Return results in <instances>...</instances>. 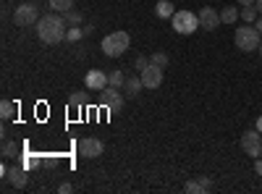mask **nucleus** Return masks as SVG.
<instances>
[{
	"mask_svg": "<svg viewBox=\"0 0 262 194\" xmlns=\"http://www.w3.org/2000/svg\"><path fill=\"white\" fill-rule=\"evenodd\" d=\"M66 32H69V24H66L63 13H48L37 21V37L45 42V45H58V42H63Z\"/></svg>",
	"mask_w": 262,
	"mask_h": 194,
	"instance_id": "1",
	"label": "nucleus"
},
{
	"mask_svg": "<svg viewBox=\"0 0 262 194\" xmlns=\"http://www.w3.org/2000/svg\"><path fill=\"white\" fill-rule=\"evenodd\" d=\"M233 42H236V48H238V50H244V53H254V50H259L262 34L257 32V27H254V24H244V27H238V29H236Z\"/></svg>",
	"mask_w": 262,
	"mask_h": 194,
	"instance_id": "2",
	"label": "nucleus"
},
{
	"mask_svg": "<svg viewBox=\"0 0 262 194\" xmlns=\"http://www.w3.org/2000/svg\"><path fill=\"white\" fill-rule=\"evenodd\" d=\"M128 45H131V37L126 34V32H111L107 37H102V53L107 55V58H118V55H123L126 50H128Z\"/></svg>",
	"mask_w": 262,
	"mask_h": 194,
	"instance_id": "3",
	"label": "nucleus"
},
{
	"mask_svg": "<svg viewBox=\"0 0 262 194\" xmlns=\"http://www.w3.org/2000/svg\"><path fill=\"white\" fill-rule=\"evenodd\" d=\"M170 24H173V32H179V34H194L200 29V16L191 11H176Z\"/></svg>",
	"mask_w": 262,
	"mask_h": 194,
	"instance_id": "4",
	"label": "nucleus"
},
{
	"mask_svg": "<svg viewBox=\"0 0 262 194\" xmlns=\"http://www.w3.org/2000/svg\"><path fill=\"white\" fill-rule=\"evenodd\" d=\"M100 105L105 107L107 113H121V107H123V95H121V90L107 84V87L100 92Z\"/></svg>",
	"mask_w": 262,
	"mask_h": 194,
	"instance_id": "5",
	"label": "nucleus"
},
{
	"mask_svg": "<svg viewBox=\"0 0 262 194\" xmlns=\"http://www.w3.org/2000/svg\"><path fill=\"white\" fill-rule=\"evenodd\" d=\"M13 21L16 27H34L37 24V6L34 3H21L16 11H13Z\"/></svg>",
	"mask_w": 262,
	"mask_h": 194,
	"instance_id": "6",
	"label": "nucleus"
},
{
	"mask_svg": "<svg viewBox=\"0 0 262 194\" xmlns=\"http://www.w3.org/2000/svg\"><path fill=\"white\" fill-rule=\"evenodd\" d=\"M242 149H244L249 158H254V160L262 155V134L257 132V128H254V132L242 134Z\"/></svg>",
	"mask_w": 262,
	"mask_h": 194,
	"instance_id": "7",
	"label": "nucleus"
},
{
	"mask_svg": "<svg viewBox=\"0 0 262 194\" xmlns=\"http://www.w3.org/2000/svg\"><path fill=\"white\" fill-rule=\"evenodd\" d=\"M163 71H165V69L155 66V63H149V66H147L144 71H139V76H142V84H144V90H158L160 84H163Z\"/></svg>",
	"mask_w": 262,
	"mask_h": 194,
	"instance_id": "8",
	"label": "nucleus"
},
{
	"mask_svg": "<svg viewBox=\"0 0 262 194\" xmlns=\"http://www.w3.org/2000/svg\"><path fill=\"white\" fill-rule=\"evenodd\" d=\"M102 149H105V144H102L100 139H95V137L79 139V155H81V158H100Z\"/></svg>",
	"mask_w": 262,
	"mask_h": 194,
	"instance_id": "9",
	"label": "nucleus"
},
{
	"mask_svg": "<svg viewBox=\"0 0 262 194\" xmlns=\"http://www.w3.org/2000/svg\"><path fill=\"white\" fill-rule=\"evenodd\" d=\"M196 16H200V27L205 29V32H212V29H217V27H221L223 24V21H221V13H217L215 8H202L200 13H196Z\"/></svg>",
	"mask_w": 262,
	"mask_h": 194,
	"instance_id": "10",
	"label": "nucleus"
},
{
	"mask_svg": "<svg viewBox=\"0 0 262 194\" xmlns=\"http://www.w3.org/2000/svg\"><path fill=\"white\" fill-rule=\"evenodd\" d=\"M84 84H86V90H92V92H102L111 81H107V74H105V71H97V69H95V71H86Z\"/></svg>",
	"mask_w": 262,
	"mask_h": 194,
	"instance_id": "11",
	"label": "nucleus"
},
{
	"mask_svg": "<svg viewBox=\"0 0 262 194\" xmlns=\"http://www.w3.org/2000/svg\"><path fill=\"white\" fill-rule=\"evenodd\" d=\"M3 176L13 184V189H24L27 186V170L24 168H3Z\"/></svg>",
	"mask_w": 262,
	"mask_h": 194,
	"instance_id": "12",
	"label": "nucleus"
},
{
	"mask_svg": "<svg viewBox=\"0 0 262 194\" xmlns=\"http://www.w3.org/2000/svg\"><path fill=\"white\" fill-rule=\"evenodd\" d=\"M184 191L186 194H200V191H212V181L207 176H200V179H191L184 184Z\"/></svg>",
	"mask_w": 262,
	"mask_h": 194,
	"instance_id": "13",
	"label": "nucleus"
},
{
	"mask_svg": "<svg viewBox=\"0 0 262 194\" xmlns=\"http://www.w3.org/2000/svg\"><path fill=\"white\" fill-rule=\"evenodd\" d=\"M142 87H144V84H142V76H126V84H123V92H126V95L134 97V95L142 92Z\"/></svg>",
	"mask_w": 262,
	"mask_h": 194,
	"instance_id": "14",
	"label": "nucleus"
},
{
	"mask_svg": "<svg viewBox=\"0 0 262 194\" xmlns=\"http://www.w3.org/2000/svg\"><path fill=\"white\" fill-rule=\"evenodd\" d=\"M155 13H158V18H173L176 8H173V3H170V0H160V3L155 6Z\"/></svg>",
	"mask_w": 262,
	"mask_h": 194,
	"instance_id": "15",
	"label": "nucleus"
},
{
	"mask_svg": "<svg viewBox=\"0 0 262 194\" xmlns=\"http://www.w3.org/2000/svg\"><path fill=\"white\" fill-rule=\"evenodd\" d=\"M238 18H242L244 24H254V21L259 18V13H257L254 6H242V11H238Z\"/></svg>",
	"mask_w": 262,
	"mask_h": 194,
	"instance_id": "16",
	"label": "nucleus"
},
{
	"mask_svg": "<svg viewBox=\"0 0 262 194\" xmlns=\"http://www.w3.org/2000/svg\"><path fill=\"white\" fill-rule=\"evenodd\" d=\"M221 21H223V24H236V21H238V8L226 6V8L221 11Z\"/></svg>",
	"mask_w": 262,
	"mask_h": 194,
	"instance_id": "17",
	"label": "nucleus"
},
{
	"mask_svg": "<svg viewBox=\"0 0 262 194\" xmlns=\"http://www.w3.org/2000/svg\"><path fill=\"white\" fill-rule=\"evenodd\" d=\"M50 8L55 13H66V11L74 8V0H50Z\"/></svg>",
	"mask_w": 262,
	"mask_h": 194,
	"instance_id": "18",
	"label": "nucleus"
},
{
	"mask_svg": "<svg viewBox=\"0 0 262 194\" xmlns=\"http://www.w3.org/2000/svg\"><path fill=\"white\" fill-rule=\"evenodd\" d=\"M0 116H3V121L13 118V116H16V105H13L11 100H3V102H0Z\"/></svg>",
	"mask_w": 262,
	"mask_h": 194,
	"instance_id": "19",
	"label": "nucleus"
},
{
	"mask_svg": "<svg viewBox=\"0 0 262 194\" xmlns=\"http://www.w3.org/2000/svg\"><path fill=\"white\" fill-rule=\"evenodd\" d=\"M107 81H111V87H123V84H126V74L123 71H111V74H107Z\"/></svg>",
	"mask_w": 262,
	"mask_h": 194,
	"instance_id": "20",
	"label": "nucleus"
},
{
	"mask_svg": "<svg viewBox=\"0 0 262 194\" xmlns=\"http://www.w3.org/2000/svg\"><path fill=\"white\" fill-rule=\"evenodd\" d=\"M63 18H66V24H69V27H79V24H81V13H79L76 8L66 11V13H63Z\"/></svg>",
	"mask_w": 262,
	"mask_h": 194,
	"instance_id": "21",
	"label": "nucleus"
},
{
	"mask_svg": "<svg viewBox=\"0 0 262 194\" xmlns=\"http://www.w3.org/2000/svg\"><path fill=\"white\" fill-rule=\"evenodd\" d=\"M21 153V144H16V142H6L3 144V158H16Z\"/></svg>",
	"mask_w": 262,
	"mask_h": 194,
	"instance_id": "22",
	"label": "nucleus"
},
{
	"mask_svg": "<svg viewBox=\"0 0 262 194\" xmlns=\"http://www.w3.org/2000/svg\"><path fill=\"white\" fill-rule=\"evenodd\" d=\"M84 102H86V95L84 92H74L71 100H69V107H71V111H76V107H81Z\"/></svg>",
	"mask_w": 262,
	"mask_h": 194,
	"instance_id": "23",
	"label": "nucleus"
},
{
	"mask_svg": "<svg viewBox=\"0 0 262 194\" xmlns=\"http://www.w3.org/2000/svg\"><path fill=\"white\" fill-rule=\"evenodd\" d=\"M149 60L155 63V66L165 69V66H168V53H163V50H160V53H152V55H149Z\"/></svg>",
	"mask_w": 262,
	"mask_h": 194,
	"instance_id": "24",
	"label": "nucleus"
},
{
	"mask_svg": "<svg viewBox=\"0 0 262 194\" xmlns=\"http://www.w3.org/2000/svg\"><path fill=\"white\" fill-rule=\"evenodd\" d=\"M84 37V27L79 29V27H69V32H66V39H69V42H79Z\"/></svg>",
	"mask_w": 262,
	"mask_h": 194,
	"instance_id": "25",
	"label": "nucleus"
},
{
	"mask_svg": "<svg viewBox=\"0 0 262 194\" xmlns=\"http://www.w3.org/2000/svg\"><path fill=\"white\" fill-rule=\"evenodd\" d=\"M149 63H152V60H149L147 55H139V58L134 60V66H137V71H144V69L149 66Z\"/></svg>",
	"mask_w": 262,
	"mask_h": 194,
	"instance_id": "26",
	"label": "nucleus"
},
{
	"mask_svg": "<svg viewBox=\"0 0 262 194\" xmlns=\"http://www.w3.org/2000/svg\"><path fill=\"white\" fill-rule=\"evenodd\" d=\"M58 191H60V194H71V191H74V186H71V184H60V186H58Z\"/></svg>",
	"mask_w": 262,
	"mask_h": 194,
	"instance_id": "27",
	"label": "nucleus"
},
{
	"mask_svg": "<svg viewBox=\"0 0 262 194\" xmlns=\"http://www.w3.org/2000/svg\"><path fill=\"white\" fill-rule=\"evenodd\" d=\"M254 174L262 176V158H257V163H254Z\"/></svg>",
	"mask_w": 262,
	"mask_h": 194,
	"instance_id": "28",
	"label": "nucleus"
},
{
	"mask_svg": "<svg viewBox=\"0 0 262 194\" xmlns=\"http://www.w3.org/2000/svg\"><path fill=\"white\" fill-rule=\"evenodd\" d=\"M257 0H238V6H254Z\"/></svg>",
	"mask_w": 262,
	"mask_h": 194,
	"instance_id": "29",
	"label": "nucleus"
},
{
	"mask_svg": "<svg viewBox=\"0 0 262 194\" xmlns=\"http://www.w3.org/2000/svg\"><path fill=\"white\" fill-rule=\"evenodd\" d=\"M254 27H257V32H259V34H262V16H259V18H257V21H254Z\"/></svg>",
	"mask_w": 262,
	"mask_h": 194,
	"instance_id": "30",
	"label": "nucleus"
},
{
	"mask_svg": "<svg viewBox=\"0 0 262 194\" xmlns=\"http://www.w3.org/2000/svg\"><path fill=\"white\" fill-rule=\"evenodd\" d=\"M254 128H257V132H259V134H262V116L257 118V123H254Z\"/></svg>",
	"mask_w": 262,
	"mask_h": 194,
	"instance_id": "31",
	"label": "nucleus"
},
{
	"mask_svg": "<svg viewBox=\"0 0 262 194\" xmlns=\"http://www.w3.org/2000/svg\"><path fill=\"white\" fill-rule=\"evenodd\" d=\"M254 8H257V13L262 16V0H257V3H254Z\"/></svg>",
	"mask_w": 262,
	"mask_h": 194,
	"instance_id": "32",
	"label": "nucleus"
},
{
	"mask_svg": "<svg viewBox=\"0 0 262 194\" xmlns=\"http://www.w3.org/2000/svg\"><path fill=\"white\" fill-rule=\"evenodd\" d=\"M259 55H262V42H259Z\"/></svg>",
	"mask_w": 262,
	"mask_h": 194,
	"instance_id": "33",
	"label": "nucleus"
}]
</instances>
